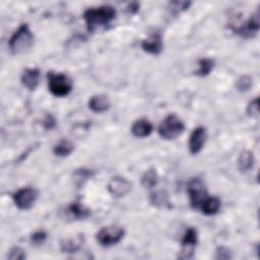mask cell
Instances as JSON below:
<instances>
[{
  "mask_svg": "<svg viewBox=\"0 0 260 260\" xmlns=\"http://www.w3.org/2000/svg\"><path fill=\"white\" fill-rule=\"evenodd\" d=\"M116 9L111 5L90 7L84 10L83 19L89 32H94L100 28H105L116 17Z\"/></svg>",
  "mask_w": 260,
  "mask_h": 260,
  "instance_id": "6da1fadb",
  "label": "cell"
},
{
  "mask_svg": "<svg viewBox=\"0 0 260 260\" xmlns=\"http://www.w3.org/2000/svg\"><path fill=\"white\" fill-rule=\"evenodd\" d=\"M34 34L27 23H22L10 37L8 47L12 54L17 55L26 52L34 44Z\"/></svg>",
  "mask_w": 260,
  "mask_h": 260,
  "instance_id": "7a4b0ae2",
  "label": "cell"
},
{
  "mask_svg": "<svg viewBox=\"0 0 260 260\" xmlns=\"http://www.w3.org/2000/svg\"><path fill=\"white\" fill-rule=\"evenodd\" d=\"M185 130L184 122L175 114H170L159 123L158 135L166 140H173L180 136Z\"/></svg>",
  "mask_w": 260,
  "mask_h": 260,
  "instance_id": "3957f363",
  "label": "cell"
},
{
  "mask_svg": "<svg viewBox=\"0 0 260 260\" xmlns=\"http://www.w3.org/2000/svg\"><path fill=\"white\" fill-rule=\"evenodd\" d=\"M48 87L50 92L57 98L68 95L73 87L72 80L65 73H48Z\"/></svg>",
  "mask_w": 260,
  "mask_h": 260,
  "instance_id": "277c9868",
  "label": "cell"
},
{
  "mask_svg": "<svg viewBox=\"0 0 260 260\" xmlns=\"http://www.w3.org/2000/svg\"><path fill=\"white\" fill-rule=\"evenodd\" d=\"M125 236V231L119 225L103 226L95 235L98 243L102 247H111L118 244Z\"/></svg>",
  "mask_w": 260,
  "mask_h": 260,
  "instance_id": "5b68a950",
  "label": "cell"
},
{
  "mask_svg": "<svg viewBox=\"0 0 260 260\" xmlns=\"http://www.w3.org/2000/svg\"><path fill=\"white\" fill-rule=\"evenodd\" d=\"M187 193L189 196L190 206L198 209L202 202L207 198V190L203 181L199 178H192L187 184Z\"/></svg>",
  "mask_w": 260,
  "mask_h": 260,
  "instance_id": "8992f818",
  "label": "cell"
},
{
  "mask_svg": "<svg viewBox=\"0 0 260 260\" xmlns=\"http://www.w3.org/2000/svg\"><path fill=\"white\" fill-rule=\"evenodd\" d=\"M38 195V191L35 188L23 187L12 194V199L18 209L27 210L35 205Z\"/></svg>",
  "mask_w": 260,
  "mask_h": 260,
  "instance_id": "52a82bcc",
  "label": "cell"
},
{
  "mask_svg": "<svg viewBox=\"0 0 260 260\" xmlns=\"http://www.w3.org/2000/svg\"><path fill=\"white\" fill-rule=\"evenodd\" d=\"M197 242H198L197 231L194 228L187 229L181 240V251L178 257L180 259L192 258Z\"/></svg>",
  "mask_w": 260,
  "mask_h": 260,
  "instance_id": "ba28073f",
  "label": "cell"
},
{
  "mask_svg": "<svg viewBox=\"0 0 260 260\" xmlns=\"http://www.w3.org/2000/svg\"><path fill=\"white\" fill-rule=\"evenodd\" d=\"M107 189L113 197L121 198L131 191L132 184L122 176H115L109 181Z\"/></svg>",
  "mask_w": 260,
  "mask_h": 260,
  "instance_id": "9c48e42d",
  "label": "cell"
},
{
  "mask_svg": "<svg viewBox=\"0 0 260 260\" xmlns=\"http://www.w3.org/2000/svg\"><path fill=\"white\" fill-rule=\"evenodd\" d=\"M260 27V20H259V12L256 11L250 18H248L244 23H242L239 27L235 28V32L242 38L251 39L254 38Z\"/></svg>",
  "mask_w": 260,
  "mask_h": 260,
  "instance_id": "30bf717a",
  "label": "cell"
},
{
  "mask_svg": "<svg viewBox=\"0 0 260 260\" xmlns=\"http://www.w3.org/2000/svg\"><path fill=\"white\" fill-rule=\"evenodd\" d=\"M207 138V131L206 128L203 126L196 127L189 136L188 141V147L191 154H197L199 153L206 141Z\"/></svg>",
  "mask_w": 260,
  "mask_h": 260,
  "instance_id": "8fae6325",
  "label": "cell"
},
{
  "mask_svg": "<svg viewBox=\"0 0 260 260\" xmlns=\"http://www.w3.org/2000/svg\"><path fill=\"white\" fill-rule=\"evenodd\" d=\"M141 48L144 52L151 55H159L162 52L164 44L160 32L153 31L148 38L141 42Z\"/></svg>",
  "mask_w": 260,
  "mask_h": 260,
  "instance_id": "7c38bea8",
  "label": "cell"
},
{
  "mask_svg": "<svg viewBox=\"0 0 260 260\" xmlns=\"http://www.w3.org/2000/svg\"><path fill=\"white\" fill-rule=\"evenodd\" d=\"M65 217L69 220H83L90 214L88 208L79 202H72L64 209Z\"/></svg>",
  "mask_w": 260,
  "mask_h": 260,
  "instance_id": "4fadbf2b",
  "label": "cell"
},
{
  "mask_svg": "<svg viewBox=\"0 0 260 260\" xmlns=\"http://www.w3.org/2000/svg\"><path fill=\"white\" fill-rule=\"evenodd\" d=\"M41 79V71L38 68H26L23 70L20 80L23 86L29 90H35Z\"/></svg>",
  "mask_w": 260,
  "mask_h": 260,
  "instance_id": "5bb4252c",
  "label": "cell"
},
{
  "mask_svg": "<svg viewBox=\"0 0 260 260\" xmlns=\"http://www.w3.org/2000/svg\"><path fill=\"white\" fill-rule=\"evenodd\" d=\"M152 129H153V126L149 120L145 118H140L133 122L131 126V133L133 136L137 138H144L150 135V133L152 132Z\"/></svg>",
  "mask_w": 260,
  "mask_h": 260,
  "instance_id": "9a60e30c",
  "label": "cell"
},
{
  "mask_svg": "<svg viewBox=\"0 0 260 260\" xmlns=\"http://www.w3.org/2000/svg\"><path fill=\"white\" fill-rule=\"evenodd\" d=\"M88 108L93 113H105L111 108V102L105 94H95L89 99Z\"/></svg>",
  "mask_w": 260,
  "mask_h": 260,
  "instance_id": "2e32d148",
  "label": "cell"
},
{
  "mask_svg": "<svg viewBox=\"0 0 260 260\" xmlns=\"http://www.w3.org/2000/svg\"><path fill=\"white\" fill-rule=\"evenodd\" d=\"M84 242L83 235H77L74 238L69 239H63L60 241V249L63 253H76L79 249H81V246Z\"/></svg>",
  "mask_w": 260,
  "mask_h": 260,
  "instance_id": "e0dca14e",
  "label": "cell"
},
{
  "mask_svg": "<svg viewBox=\"0 0 260 260\" xmlns=\"http://www.w3.org/2000/svg\"><path fill=\"white\" fill-rule=\"evenodd\" d=\"M199 209L205 215H214L220 209V200L215 196H207V198L200 205Z\"/></svg>",
  "mask_w": 260,
  "mask_h": 260,
  "instance_id": "ac0fdd59",
  "label": "cell"
},
{
  "mask_svg": "<svg viewBox=\"0 0 260 260\" xmlns=\"http://www.w3.org/2000/svg\"><path fill=\"white\" fill-rule=\"evenodd\" d=\"M74 150V144L68 139H62L53 147V152L56 156L65 157L70 155Z\"/></svg>",
  "mask_w": 260,
  "mask_h": 260,
  "instance_id": "d6986e66",
  "label": "cell"
},
{
  "mask_svg": "<svg viewBox=\"0 0 260 260\" xmlns=\"http://www.w3.org/2000/svg\"><path fill=\"white\" fill-rule=\"evenodd\" d=\"M254 154L251 150H243L238 158V168L241 172H248L254 166Z\"/></svg>",
  "mask_w": 260,
  "mask_h": 260,
  "instance_id": "ffe728a7",
  "label": "cell"
},
{
  "mask_svg": "<svg viewBox=\"0 0 260 260\" xmlns=\"http://www.w3.org/2000/svg\"><path fill=\"white\" fill-rule=\"evenodd\" d=\"M72 176H73V182L75 187L77 189H80L82 188L84 183L93 176V171L86 168H79L73 172Z\"/></svg>",
  "mask_w": 260,
  "mask_h": 260,
  "instance_id": "44dd1931",
  "label": "cell"
},
{
  "mask_svg": "<svg viewBox=\"0 0 260 260\" xmlns=\"http://www.w3.org/2000/svg\"><path fill=\"white\" fill-rule=\"evenodd\" d=\"M149 202L151 203V205L158 207V208H164V207L170 206L169 195L166 191H162V190L151 193L149 196Z\"/></svg>",
  "mask_w": 260,
  "mask_h": 260,
  "instance_id": "7402d4cb",
  "label": "cell"
},
{
  "mask_svg": "<svg viewBox=\"0 0 260 260\" xmlns=\"http://www.w3.org/2000/svg\"><path fill=\"white\" fill-rule=\"evenodd\" d=\"M215 62L211 58H201L198 60V69L195 71V74L200 77H205L210 74L213 70Z\"/></svg>",
  "mask_w": 260,
  "mask_h": 260,
  "instance_id": "603a6c76",
  "label": "cell"
},
{
  "mask_svg": "<svg viewBox=\"0 0 260 260\" xmlns=\"http://www.w3.org/2000/svg\"><path fill=\"white\" fill-rule=\"evenodd\" d=\"M158 182V176L154 169H149L143 173L141 176V185L144 188L150 189L156 186Z\"/></svg>",
  "mask_w": 260,
  "mask_h": 260,
  "instance_id": "cb8c5ba5",
  "label": "cell"
},
{
  "mask_svg": "<svg viewBox=\"0 0 260 260\" xmlns=\"http://www.w3.org/2000/svg\"><path fill=\"white\" fill-rule=\"evenodd\" d=\"M251 86H252V77L249 75L241 76L236 82V87L240 91H247L250 89Z\"/></svg>",
  "mask_w": 260,
  "mask_h": 260,
  "instance_id": "d4e9b609",
  "label": "cell"
},
{
  "mask_svg": "<svg viewBox=\"0 0 260 260\" xmlns=\"http://www.w3.org/2000/svg\"><path fill=\"white\" fill-rule=\"evenodd\" d=\"M47 233L45 231H37L30 235V243L35 246L43 245L47 240Z\"/></svg>",
  "mask_w": 260,
  "mask_h": 260,
  "instance_id": "484cf974",
  "label": "cell"
},
{
  "mask_svg": "<svg viewBox=\"0 0 260 260\" xmlns=\"http://www.w3.org/2000/svg\"><path fill=\"white\" fill-rule=\"evenodd\" d=\"M7 258L9 260H23L26 258V254H25V251L20 248V247H13L8 255H7Z\"/></svg>",
  "mask_w": 260,
  "mask_h": 260,
  "instance_id": "4316f807",
  "label": "cell"
},
{
  "mask_svg": "<svg viewBox=\"0 0 260 260\" xmlns=\"http://www.w3.org/2000/svg\"><path fill=\"white\" fill-rule=\"evenodd\" d=\"M191 5V2H187V1H174V2H170V6H171V10L177 14L180 13L181 11H184L186 9H188V7Z\"/></svg>",
  "mask_w": 260,
  "mask_h": 260,
  "instance_id": "83f0119b",
  "label": "cell"
},
{
  "mask_svg": "<svg viewBox=\"0 0 260 260\" xmlns=\"http://www.w3.org/2000/svg\"><path fill=\"white\" fill-rule=\"evenodd\" d=\"M233 257L232 255V251L224 246H219L216 248L215 250V259H222V260H226V259H231Z\"/></svg>",
  "mask_w": 260,
  "mask_h": 260,
  "instance_id": "f1b7e54d",
  "label": "cell"
},
{
  "mask_svg": "<svg viewBox=\"0 0 260 260\" xmlns=\"http://www.w3.org/2000/svg\"><path fill=\"white\" fill-rule=\"evenodd\" d=\"M247 114L249 117H258L259 114V100L255 98L247 106Z\"/></svg>",
  "mask_w": 260,
  "mask_h": 260,
  "instance_id": "f546056e",
  "label": "cell"
},
{
  "mask_svg": "<svg viewBox=\"0 0 260 260\" xmlns=\"http://www.w3.org/2000/svg\"><path fill=\"white\" fill-rule=\"evenodd\" d=\"M42 125L46 130H51L56 126V119L53 115L47 114L42 121Z\"/></svg>",
  "mask_w": 260,
  "mask_h": 260,
  "instance_id": "4dcf8cb0",
  "label": "cell"
},
{
  "mask_svg": "<svg viewBox=\"0 0 260 260\" xmlns=\"http://www.w3.org/2000/svg\"><path fill=\"white\" fill-rule=\"evenodd\" d=\"M128 7H129V8H128V11H129L130 13H133V14L136 13V12L139 10V4L136 3V2L130 3Z\"/></svg>",
  "mask_w": 260,
  "mask_h": 260,
  "instance_id": "1f68e13d",
  "label": "cell"
}]
</instances>
